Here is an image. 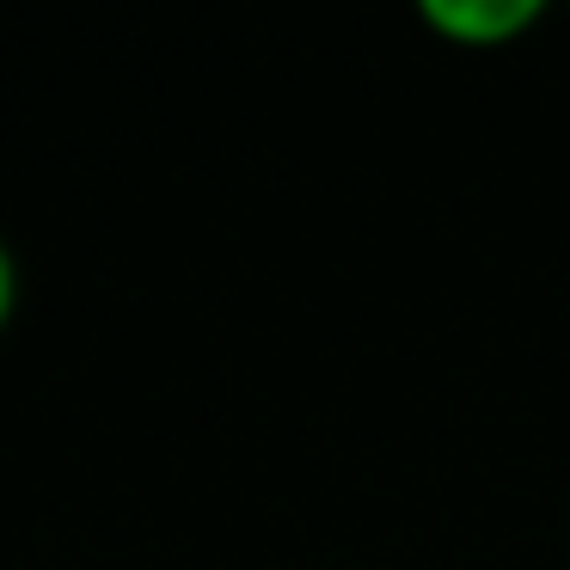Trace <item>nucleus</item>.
Wrapping results in <instances>:
<instances>
[{
  "mask_svg": "<svg viewBox=\"0 0 570 570\" xmlns=\"http://www.w3.org/2000/svg\"><path fill=\"white\" fill-rule=\"evenodd\" d=\"M423 26L442 31L448 43H466V50H491V43H509L521 31L540 26V0H423L417 7Z\"/></svg>",
  "mask_w": 570,
  "mask_h": 570,
  "instance_id": "obj_1",
  "label": "nucleus"
},
{
  "mask_svg": "<svg viewBox=\"0 0 570 570\" xmlns=\"http://www.w3.org/2000/svg\"><path fill=\"white\" fill-rule=\"evenodd\" d=\"M13 313H19V264H13V246L0 239V332L13 325Z\"/></svg>",
  "mask_w": 570,
  "mask_h": 570,
  "instance_id": "obj_2",
  "label": "nucleus"
}]
</instances>
